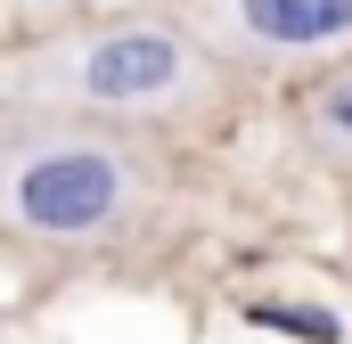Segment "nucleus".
Returning a JSON list of instances; mask_svg holds the SVG:
<instances>
[{
    "label": "nucleus",
    "instance_id": "1",
    "mask_svg": "<svg viewBox=\"0 0 352 344\" xmlns=\"http://www.w3.org/2000/svg\"><path fill=\"white\" fill-rule=\"evenodd\" d=\"M238 66L197 33L188 8H66L50 25L0 33V98L8 107H58L123 131H205L230 115Z\"/></svg>",
    "mask_w": 352,
    "mask_h": 344
},
{
    "label": "nucleus",
    "instance_id": "2",
    "mask_svg": "<svg viewBox=\"0 0 352 344\" xmlns=\"http://www.w3.org/2000/svg\"><path fill=\"white\" fill-rule=\"evenodd\" d=\"M180 213L156 131L0 98V238L33 255H123Z\"/></svg>",
    "mask_w": 352,
    "mask_h": 344
},
{
    "label": "nucleus",
    "instance_id": "3",
    "mask_svg": "<svg viewBox=\"0 0 352 344\" xmlns=\"http://www.w3.org/2000/svg\"><path fill=\"white\" fill-rule=\"evenodd\" d=\"M246 83H303L352 50V0H180Z\"/></svg>",
    "mask_w": 352,
    "mask_h": 344
},
{
    "label": "nucleus",
    "instance_id": "4",
    "mask_svg": "<svg viewBox=\"0 0 352 344\" xmlns=\"http://www.w3.org/2000/svg\"><path fill=\"white\" fill-rule=\"evenodd\" d=\"M287 140H295L320 172H352V50H344V58H328L320 74L295 83Z\"/></svg>",
    "mask_w": 352,
    "mask_h": 344
},
{
    "label": "nucleus",
    "instance_id": "5",
    "mask_svg": "<svg viewBox=\"0 0 352 344\" xmlns=\"http://www.w3.org/2000/svg\"><path fill=\"white\" fill-rule=\"evenodd\" d=\"M246 320L270 328V336H344V320H336V312H320V303H254Z\"/></svg>",
    "mask_w": 352,
    "mask_h": 344
},
{
    "label": "nucleus",
    "instance_id": "6",
    "mask_svg": "<svg viewBox=\"0 0 352 344\" xmlns=\"http://www.w3.org/2000/svg\"><path fill=\"white\" fill-rule=\"evenodd\" d=\"M66 8H82V0H0V33H25V25H50V17H66Z\"/></svg>",
    "mask_w": 352,
    "mask_h": 344
}]
</instances>
